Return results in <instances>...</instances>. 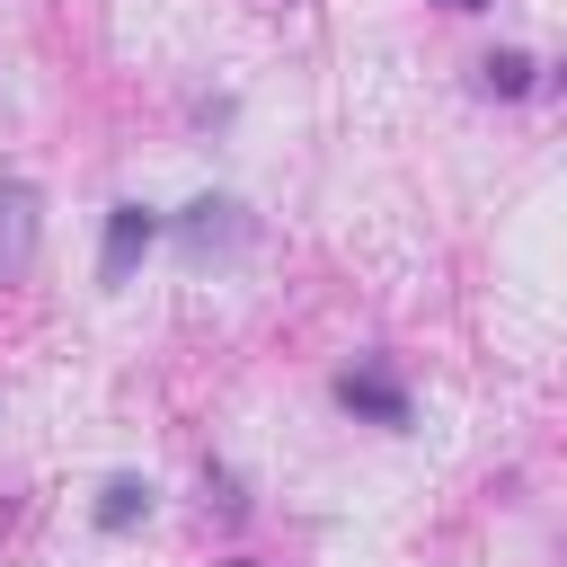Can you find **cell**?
I'll return each instance as SVG.
<instances>
[{
  "mask_svg": "<svg viewBox=\"0 0 567 567\" xmlns=\"http://www.w3.org/2000/svg\"><path fill=\"white\" fill-rule=\"evenodd\" d=\"M443 9H487V0H443Z\"/></svg>",
  "mask_w": 567,
  "mask_h": 567,
  "instance_id": "ba28073f",
  "label": "cell"
},
{
  "mask_svg": "<svg viewBox=\"0 0 567 567\" xmlns=\"http://www.w3.org/2000/svg\"><path fill=\"white\" fill-rule=\"evenodd\" d=\"M204 487H213V496H221V514H248V496H239V487H230V470H204Z\"/></svg>",
  "mask_w": 567,
  "mask_h": 567,
  "instance_id": "52a82bcc",
  "label": "cell"
},
{
  "mask_svg": "<svg viewBox=\"0 0 567 567\" xmlns=\"http://www.w3.org/2000/svg\"><path fill=\"white\" fill-rule=\"evenodd\" d=\"M44 248V195L27 177H0V284H27Z\"/></svg>",
  "mask_w": 567,
  "mask_h": 567,
  "instance_id": "6da1fadb",
  "label": "cell"
},
{
  "mask_svg": "<svg viewBox=\"0 0 567 567\" xmlns=\"http://www.w3.org/2000/svg\"><path fill=\"white\" fill-rule=\"evenodd\" d=\"M558 89H567V62H558Z\"/></svg>",
  "mask_w": 567,
  "mask_h": 567,
  "instance_id": "9c48e42d",
  "label": "cell"
},
{
  "mask_svg": "<svg viewBox=\"0 0 567 567\" xmlns=\"http://www.w3.org/2000/svg\"><path fill=\"white\" fill-rule=\"evenodd\" d=\"M151 239H159V213H151V204H115V213H106L97 275H106V284H133V266L151 257Z\"/></svg>",
  "mask_w": 567,
  "mask_h": 567,
  "instance_id": "7a4b0ae2",
  "label": "cell"
},
{
  "mask_svg": "<svg viewBox=\"0 0 567 567\" xmlns=\"http://www.w3.org/2000/svg\"><path fill=\"white\" fill-rule=\"evenodd\" d=\"M133 523H151V478L115 470V478L97 487V532H133Z\"/></svg>",
  "mask_w": 567,
  "mask_h": 567,
  "instance_id": "5b68a950",
  "label": "cell"
},
{
  "mask_svg": "<svg viewBox=\"0 0 567 567\" xmlns=\"http://www.w3.org/2000/svg\"><path fill=\"white\" fill-rule=\"evenodd\" d=\"M177 239H186V257L230 248V239H239V204H230V195H195V204L177 213Z\"/></svg>",
  "mask_w": 567,
  "mask_h": 567,
  "instance_id": "277c9868",
  "label": "cell"
},
{
  "mask_svg": "<svg viewBox=\"0 0 567 567\" xmlns=\"http://www.w3.org/2000/svg\"><path fill=\"white\" fill-rule=\"evenodd\" d=\"M478 89H487V97H523V89H532V62H523V53H487V62H478Z\"/></svg>",
  "mask_w": 567,
  "mask_h": 567,
  "instance_id": "8992f818",
  "label": "cell"
},
{
  "mask_svg": "<svg viewBox=\"0 0 567 567\" xmlns=\"http://www.w3.org/2000/svg\"><path fill=\"white\" fill-rule=\"evenodd\" d=\"M337 408L346 416H372V425H408V390L390 381V372H337Z\"/></svg>",
  "mask_w": 567,
  "mask_h": 567,
  "instance_id": "3957f363",
  "label": "cell"
}]
</instances>
